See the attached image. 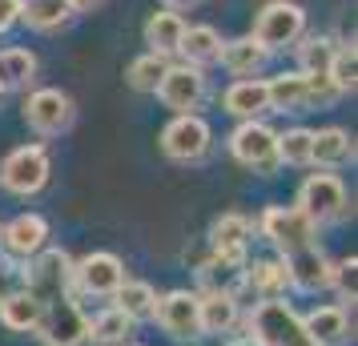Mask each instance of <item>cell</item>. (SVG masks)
Returning a JSON list of instances; mask_svg holds the SVG:
<instances>
[{
  "mask_svg": "<svg viewBox=\"0 0 358 346\" xmlns=\"http://www.w3.org/2000/svg\"><path fill=\"white\" fill-rule=\"evenodd\" d=\"M245 326H250V338H258L262 346H314L310 334L302 330V318L294 314V306L286 298L254 302Z\"/></svg>",
  "mask_w": 358,
  "mask_h": 346,
  "instance_id": "6da1fadb",
  "label": "cell"
},
{
  "mask_svg": "<svg viewBox=\"0 0 358 346\" xmlns=\"http://www.w3.org/2000/svg\"><path fill=\"white\" fill-rule=\"evenodd\" d=\"M49 173H52V157L41 141L17 145L0 161V189L17 194V198H33V194H41L49 185Z\"/></svg>",
  "mask_w": 358,
  "mask_h": 346,
  "instance_id": "7a4b0ae2",
  "label": "cell"
},
{
  "mask_svg": "<svg viewBox=\"0 0 358 346\" xmlns=\"http://www.w3.org/2000/svg\"><path fill=\"white\" fill-rule=\"evenodd\" d=\"M254 41H258L266 52L278 49H294L302 36H306V8L298 0H270L262 4L258 20H254Z\"/></svg>",
  "mask_w": 358,
  "mask_h": 346,
  "instance_id": "3957f363",
  "label": "cell"
},
{
  "mask_svg": "<svg viewBox=\"0 0 358 346\" xmlns=\"http://www.w3.org/2000/svg\"><path fill=\"white\" fill-rule=\"evenodd\" d=\"M36 334L45 346H85L89 343V318H85L77 294H57L45 302L41 310V322H36Z\"/></svg>",
  "mask_w": 358,
  "mask_h": 346,
  "instance_id": "277c9868",
  "label": "cell"
},
{
  "mask_svg": "<svg viewBox=\"0 0 358 346\" xmlns=\"http://www.w3.org/2000/svg\"><path fill=\"white\" fill-rule=\"evenodd\" d=\"M294 210L314 222V226H330V222H342L350 214V198H346V185H342L338 173H310L306 182L298 185V201Z\"/></svg>",
  "mask_w": 358,
  "mask_h": 346,
  "instance_id": "5b68a950",
  "label": "cell"
},
{
  "mask_svg": "<svg viewBox=\"0 0 358 346\" xmlns=\"http://www.w3.org/2000/svg\"><path fill=\"white\" fill-rule=\"evenodd\" d=\"M258 230L278 250V258H286L294 250H306L318 242V226L302 210H294V206H266L258 217Z\"/></svg>",
  "mask_w": 358,
  "mask_h": 346,
  "instance_id": "8992f818",
  "label": "cell"
},
{
  "mask_svg": "<svg viewBox=\"0 0 358 346\" xmlns=\"http://www.w3.org/2000/svg\"><path fill=\"white\" fill-rule=\"evenodd\" d=\"M20 282L41 302H49L57 294H69L73 290V258H69L65 250L45 246L41 254H33L29 262L20 266Z\"/></svg>",
  "mask_w": 358,
  "mask_h": 346,
  "instance_id": "52a82bcc",
  "label": "cell"
},
{
  "mask_svg": "<svg viewBox=\"0 0 358 346\" xmlns=\"http://www.w3.org/2000/svg\"><path fill=\"white\" fill-rule=\"evenodd\" d=\"M229 153L234 161L254 169L262 178H270L278 165V133L266 121H238V129L229 133Z\"/></svg>",
  "mask_w": 358,
  "mask_h": 346,
  "instance_id": "ba28073f",
  "label": "cell"
},
{
  "mask_svg": "<svg viewBox=\"0 0 358 346\" xmlns=\"http://www.w3.org/2000/svg\"><path fill=\"white\" fill-rule=\"evenodd\" d=\"M157 145H162V153L169 161L189 165V161H201L210 153L213 129H210V121L197 117V113H173V121L162 129V141Z\"/></svg>",
  "mask_w": 358,
  "mask_h": 346,
  "instance_id": "9c48e42d",
  "label": "cell"
},
{
  "mask_svg": "<svg viewBox=\"0 0 358 346\" xmlns=\"http://www.w3.org/2000/svg\"><path fill=\"white\" fill-rule=\"evenodd\" d=\"M20 113H24V125L41 137H57V133H65L73 125V117H77V105L69 97L65 89H33L24 105H20Z\"/></svg>",
  "mask_w": 358,
  "mask_h": 346,
  "instance_id": "30bf717a",
  "label": "cell"
},
{
  "mask_svg": "<svg viewBox=\"0 0 358 346\" xmlns=\"http://www.w3.org/2000/svg\"><path fill=\"white\" fill-rule=\"evenodd\" d=\"M157 101L173 113H197L206 97H210V81H206V69H194V65H169L165 69L162 85L153 89Z\"/></svg>",
  "mask_w": 358,
  "mask_h": 346,
  "instance_id": "8fae6325",
  "label": "cell"
},
{
  "mask_svg": "<svg viewBox=\"0 0 358 346\" xmlns=\"http://www.w3.org/2000/svg\"><path fill=\"white\" fill-rule=\"evenodd\" d=\"M125 282V262L109 250H93L81 262H73V290L93 298H113L117 286Z\"/></svg>",
  "mask_w": 358,
  "mask_h": 346,
  "instance_id": "7c38bea8",
  "label": "cell"
},
{
  "mask_svg": "<svg viewBox=\"0 0 358 346\" xmlns=\"http://www.w3.org/2000/svg\"><path fill=\"white\" fill-rule=\"evenodd\" d=\"M153 322L173 338V343H189L201 334V322H197V294L194 290H169V294L157 298V310H153Z\"/></svg>",
  "mask_w": 358,
  "mask_h": 346,
  "instance_id": "4fadbf2b",
  "label": "cell"
},
{
  "mask_svg": "<svg viewBox=\"0 0 358 346\" xmlns=\"http://www.w3.org/2000/svg\"><path fill=\"white\" fill-rule=\"evenodd\" d=\"M45 246H49V222L41 214H17L0 230V250L8 258H17V262H29Z\"/></svg>",
  "mask_w": 358,
  "mask_h": 346,
  "instance_id": "5bb4252c",
  "label": "cell"
},
{
  "mask_svg": "<svg viewBox=\"0 0 358 346\" xmlns=\"http://www.w3.org/2000/svg\"><path fill=\"white\" fill-rule=\"evenodd\" d=\"M286 266V274H290V286L294 290H302V294H318V290H330V258L322 254V246L314 242L306 250H294L282 258Z\"/></svg>",
  "mask_w": 358,
  "mask_h": 346,
  "instance_id": "9a60e30c",
  "label": "cell"
},
{
  "mask_svg": "<svg viewBox=\"0 0 358 346\" xmlns=\"http://www.w3.org/2000/svg\"><path fill=\"white\" fill-rule=\"evenodd\" d=\"M250 238H254V222L242 214H222L210 226V254L213 258H226V262L245 266V250H250Z\"/></svg>",
  "mask_w": 358,
  "mask_h": 346,
  "instance_id": "2e32d148",
  "label": "cell"
},
{
  "mask_svg": "<svg viewBox=\"0 0 358 346\" xmlns=\"http://www.w3.org/2000/svg\"><path fill=\"white\" fill-rule=\"evenodd\" d=\"M242 290H250L258 302L286 298V290H290V274H286L282 258H258V262H245L242 266V286H238V294H242Z\"/></svg>",
  "mask_w": 358,
  "mask_h": 346,
  "instance_id": "e0dca14e",
  "label": "cell"
},
{
  "mask_svg": "<svg viewBox=\"0 0 358 346\" xmlns=\"http://www.w3.org/2000/svg\"><path fill=\"white\" fill-rule=\"evenodd\" d=\"M222 105H226V113L238 117V121H262V117L270 113V89H266L262 77H238V81L222 93Z\"/></svg>",
  "mask_w": 358,
  "mask_h": 346,
  "instance_id": "ac0fdd59",
  "label": "cell"
},
{
  "mask_svg": "<svg viewBox=\"0 0 358 346\" xmlns=\"http://www.w3.org/2000/svg\"><path fill=\"white\" fill-rule=\"evenodd\" d=\"M197 322L201 334H229L242 322V302L229 290H201L197 294Z\"/></svg>",
  "mask_w": 358,
  "mask_h": 346,
  "instance_id": "d6986e66",
  "label": "cell"
},
{
  "mask_svg": "<svg viewBox=\"0 0 358 346\" xmlns=\"http://www.w3.org/2000/svg\"><path fill=\"white\" fill-rule=\"evenodd\" d=\"M302 330L310 334L314 346H346L355 338L350 334V314H346V306H314L302 318Z\"/></svg>",
  "mask_w": 358,
  "mask_h": 346,
  "instance_id": "ffe728a7",
  "label": "cell"
},
{
  "mask_svg": "<svg viewBox=\"0 0 358 346\" xmlns=\"http://www.w3.org/2000/svg\"><path fill=\"white\" fill-rule=\"evenodd\" d=\"M355 161V137L338 125H326L314 129L310 137V165H322V169H338V165Z\"/></svg>",
  "mask_w": 358,
  "mask_h": 346,
  "instance_id": "44dd1931",
  "label": "cell"
},
{
  "mask_svg": "<svg viewBox=\"0 0 358 346\" xmlns=\"http://www.w3.org/2000/svg\"><path fill=\"white\" fill-rule=\"evenodd\" d=\"M178 57H185L181 65H194V69L217 65V57H222V33L213 24H185Z\"/></svg>",
  "mask_w": 358,
  "mask_h": 346,
  "instance_id": "7402d4cb",
  "label": "cell"
},
{
  "mask_svg": "<svg viewBox=\"0 0 358 346\" xmlns=\"http://www.w3.org/2000/svg\"><path fill=\"white\" fill-rule=\"evenodd\" d=\"M77 17L69 0H20V24L33 33H57Z\"/></svg>",
  "mask_w": 358,
  "mask_h": 346,
  "instance_id": "603a6c76",
  "label": "cell"
},
{
  "mask_svg": "<svg viewBox=\"0 0 358 346\" xmlns=\"http://www.w3.org/2000/svg\"><path fill=\"white\" fill-rule=\"evenodd\" d=\"M181 33H185V17L173 13V8H162V13H153V17L145 20V45H149V52H157V57H165V61L178 52Z\"/></svg>",
  "mask_w": 358,
  "mask_h": 346,
  "instance_id": "cb8c5ba5",
  "label": "cell"
},
{
  "mask_svg": "<svg viewBox=\"0 0 358 346\" xmlns=\"http://www.w3.org/2000/svg\"><path fill=\"white\" fill-rule=\"evenodd\" d=\"M266 57L270 52L262 49L254 36H238V41H222V65L234 73V77H258L262 65H266Z\"/></svg>",
  "mask_w": 358,
  "mask_h": 346,
  "instance_id": "d4e9b609",
  "label": "cell"
},
{
  "mask_svg": "<svg viewBox=\"0 0 358 346\" xmlns=\"http://www.w3.org/2000/svg\"><path fill=\"white\" fill-rule=\"evenodd\" d=\"M41 310H45V302H41V298H33L29 290H13V294L0 298V322H4V330H17V334L36 330Z\"/></svg>",
  "mask_w": 358,
  "mask_h": 346,
  "instance_id": "484cf974",
  "label": "cell"
},
{
  "mask_svg": "<svg viewBox=\"0 0 358 346\" xmlns=\"http://www.w3.org/2000/svg\"><path fill=\"white\" fill-rule=\"evenodd\" d=\"M113 306L125 314L129 322H149V318H153V310H157V290H153L149 282L125 278L121 286H117Z\"/></svg>",
  "mask_w": 358,
  "mask_h": 346,
  "instance_id": "4316f807",
  "label": "cell"
},
{
  "mask_svg": "<svg viewBox=\"0 0 358 346\" xmlns=\"http://www.w3.org/2000/svg\"><path fill=\"white\" fill-rule=\"evenodd\" d=\"M270 89V113H302L306 109V77L294 69V73H278L266 81Z\"/></svg>",
  "mask_w": 358,
  "mask_h": 346,
  "instance_id": "83f0119b",
  "label": "cell"
},
{
  "mask_svg": "<svg viewBox=\"0 0 358 346\" xmlns=\"http://www.w3.org/2000/svg\"><path fill=\"white\" fill-rule=\"evenodd\" d=\"M36 77V52L29 49H0V93H13V89H29Z\"/></svg>",
  "mask_w": 358,
  "mask_h": 346,
  "instance_id": "f1b7e54d",
  "label": "cell"
},
{
  "mask_svg": "<svg viewBox=\"0 0 358 346\" xmlns=\"http://www.w3.org/2000/svg\"><path fill=\"white\" fill-rule=\"evenodd\" d=\"M133 334V322L117 306H105L97 318H89V343L93 346H125Z\"/></svg>",
  "mask_w": 358,
  "mask_h": 346,
  "instance_id": "f546056e",
  "label": "cell"
},
{
  "mask_svg": "<svg viewBox=\"0 0 358 346\" xmlns=\"http://www.w3.org/2000/svg\"><path fill=\"white\" fill-rule=\"evenodd\" d=\"M165 69H169V61H165V57H157V52H145V57L129 61V69H125V85H129L133 93H153V89L162 85Z\"/></svg>",
  "mask_w": 358,
  "mask_h": 346,
  "instance_id": "4dcf8cb0",
  "label": "cell"
},
{
  "mask_svg": "<svg viewBox=\"0 0 358 346\" xmlns=\"http://www.w3.org/2000/svg\"><path fill=\"white\" fill-rule=\"evenodd\" d=\"M326 77H330V85L338 89L342 97L358 89V57H355V45H350V41H338V49H334V57H330Z\"/></svg>",
  "mask_w": 358,
  "mask_h": 346,
  "instance_id": "1f68e13d",
  "label": "cell"
},
{
  "mask_svg": "<svg viewBox=\"0 0 358 346\" xmlns=\"http://www.w3.org/2000/svg\"><path fill=\"white\" fill-rule=\"evenodd\" d=\"M334 49H338L334 36H306L302 45H294V52H298V73H326Z\"/></svg>",
  "mask_w": 358,
  "mask_h": 346,
  "instance_id": "d6a6232c",
  "label": "cell"
},
{
  "mask_svg": "<svg viewBox=\"0 0 358 346\" xmlns=\"http://www.w3.org/2000/svg\"><path fill=\"white\" fill-rule=\"evenodd\" d=\"M310 137H314V129H306V125H294V129L278 133V161L310 165Z\"/></svg>",
  "mask_w": 358,
  "mask_h": 346,
  "instance_id": "836d02e7",
  "label": "cell"
},
{
  "mask_svg": "<svg viewBox=\"0 0 358 346\" xmlns=\"http://www.w3.org/2000/svg\"><path fill=\"white\" fill-rule=\"evenodd\" d=\"M330 290H338L342 306H355V294H358V258L355 254L330 266Z\"/></svg>",
  "mask_w": 358,
  "mask_h": 346,
  "instance_id": "e575fe53",
  "label": "cell"
},
{
  "mask_svg": "<svg viewBox=\"0 0 358 346\" xmlns=\"http://www.w3.org/2000/svg\"><path fill=\"white\" fill-rule=\"evenodd\" d=\"M302 77H306V109H326V105H334L342 97L326 73H302Z\"/></svg>",
  "mask_w": 358,
  "mask_h": 346,
  "instance_id": "d590c367",
  "label": "cell"
},
{
  "mask_svg": "<svg viewBox=\"0 0 358 346\" xmlns=\"http://www.w3.org/2000/svg\"><path fill=\"white\" fill-rule=\"evenodd\" d=\"M20 24V0H0V33Z\"/></svg>",
  "mask_w": 358,
  "mask_h": 346,
  "instance_id": "8d00e7d4",
  "label": "cell"
},
{
  "mask_svg": "<svg viewBox=\"0 0 358 346\" xmlns=\"http://www.w3.org/2000/svg\"><path fill=\"white\" fill-rule=\"evenodd\" d=\"M73 4V13H93V8H101L105 0H69Z\"/></svg>",
  "mask_w": 358,
  "mask_h": 346,
  "instance_id": "74e56055",
  "label": "cell"
},
{
  "mask_svg": "<svg viewBox=\"0 0 358 346\" xmlns=\"http://www.w3.org/2000/svg\"><path fill=\"white\" fill-rule=\"evenodd\" d=\"M165 8H173V13H185V8H197L201 0H162Z\"/></svg>",
  "mask_w": 358,
  "mask_h": 346,
  "instance_id": "f35d334b",
  "label": "cell"
},
{
  "mask_svg": "<svg viewBox=\"0 0 358 346\" xmlns=\"http://www.w3.org/2000/svg\"><path fill=\"white\" fill-rule=\"evenodd\" d=\"M226 346H262L258 338H234V343H226Z\"/></svg>",
  "mask_w": 358,
  "mask_h": 346,
  "instance_id": "ab89813d",
  "label": "cell"
},
{
  "mask_svg": "<svg viewBox=\"0 0 358 346\" xmlns=\"http://www.w3.org/2000/svg\"><path fill=\"white\" fill-rule=\"evenodd\" d=\"M178 346H201V343H197V338H189V343H178Z\"/></svg>",
  "mask_w": 358,
  "mask_h": 346,
  "instance_id": "60d3db41",
  "label": "cell"
},
{
  "mask_svg": "<svg viewBox=\"0 0 358 346\" xmlns=\"http://www.w3.org/2000/svg\"><path fill=\"white\" fill-rule=\"evenodd\" d=\"M125 346H137V343H125Z\"/></svg>",
  "mask_w": 358,
  "mask_h": 346,
  "instance_id": "b9f144b4",
  "label": "cell"
},
{
  "mask_svg": "<svg viewBox=\"0 0 358 346\" xmlns=\"http://www.w3.org/2000/svg\"><path fill=\"white\" fill-rule=\"evenodd\" d=\"M0 262H4V258H0Z\"/></svg>",
  "mask_w": 358,
  "mask_h": 346,
  "instance_id": "7bdbcfd3",
  "label": "cell"
}]
</instances>
